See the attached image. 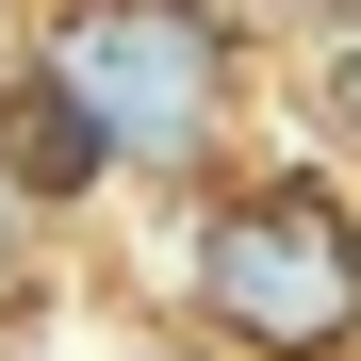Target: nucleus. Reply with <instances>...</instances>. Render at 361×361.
<instances>
[{"mask_svg":"<svg viewBox=\"0 0 361 361\" xmlns=\"http://www.w3.org/2000/svg\"><path fill=\"white\" fill-rule=\"evenodd\" d=\"M33 82L115 148V180L180 197L247 132V17L230 0H49L33 17Z\"/></svg>","mask_w":361,"mask_h":361,"instance_id":"1","label":"nucleus"},{"mask_svg":"<svg viewBox=\"0 0 361 361\" xmlns=\"http://www.w3.org/2000/svg\"><path fill=\"white\" fill-rule=\"evenodd\" d=\"M33 82V0H0V99Z\"/></svg>","mask_w":361,"mask_h":361,"instance_id":"5","label":"nucleus"},{"mask_svg":"<svg viewBox=\"0 0 361 361\" xmlns=\"http://www.w3.org/2000/svg\"><path fill=\"white\" fill-rule=\"evenodd\" d=\"M230 17H247V33H295V49H312V33H345V17H361V0H230Z\"/></svg>","mask_w":361,"mask_h":361,"instance_id":"4","label":"nucleus"},{"mask_svg":"<svg viewBox=\"0 0 361 361\" xmlns=\"http://www.w3.org/2000/svg\"><path fill=\"white\" fill-rule=\"evenodd\" d=\"M312 99H329V132L361 148V17H345V33H312Z\"/></svg>","mask_w":361,"mask_h":361,"instance_id":"3","label":"nucleus"},{"mask_svg":"<svg viewBox=\"0 0 361 361\" xmlns=\"http://www.w3.org/2000/svg\"><path fill=\"white\" fill-rule=\"evenodd\" d=\"M17 263H33V197L0 180V279H17Z\"/></svg>","mask_w":361,"mask_h":361,"instance_id":"6","label":"nucleus"},{"mask_svg":"<svg viewBox=\"0 0 361 361\" xmlns=\"http://www.w3.org/2000/svg\"><path fill=\"white\" fill-rule=\"evenodd\" d=\"M99 361H132V345H99Z\"/></svg>","mask_w":361,"mask_h":361,"instance_id":"7","label":"nucleus"},{"mask_svg":"<svg viewBox=\"0 0 361 361\" xmlns=\"http://www.w3.org/2000/svg\"><path fill=\"white\" fill-rule=\"evenodd\" d=\"M230 361H361V197L329 164H263L197 197V295Z\"/></svg>","mask_w":361,"mask_h":361,"instance_id":"2","label":"nucleus"}]
</instances>
